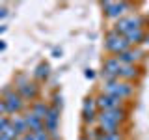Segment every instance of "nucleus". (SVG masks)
<instances>
[{"label": "nucleus", "mask_w": 149, "mask_h": 140, "mask_svg": "<svg viewBox=\"0 0 149 140\" xmlns=\"http://www.w3.org/2000/svg\"><path fill=\"white\" fill-rule=\"evenodd\" d=\"M138 75L136 67H132V65H121V71H119V77L125 78V80H130V78H134Z\"/></svg>", "instance_id": "nucleus-16"}, {"label": "nucleus", "mask_w": 149, "mask_h": 140, "mask_svg": "<svg viewBox=\"0 0 149 140\" xmlns=\"http://www.w3.org/2000/svg\"><path fill=\"white\" fill-rule=\"evenodd\" d=\"M119 71H121V62L118 58H110L104 62V67H102V80L104 82H112V80H118L119 78Z\"/></svg>", "instance_id": "nucleus-4"}, {"label": "nucleus", "mask_w": 149, "mask_h": 140, "mask_svg": "<svg viewBox=\"0 0 149 140\" xmlns=\"http://www.w3.org/2000/svg\"><path fill=\"white\" fill-rule=\"evenodd\" d=\"M4 49H6V43H4V41L0 39V50H4Z\"/></svg>", "instance_id": "nucleus-26"}, {"label": "nucleus", "mask_w": 149, "mask_h": 140, "mask_svg": "<svg viewBox=\"0 0 149 140\" xmlns=\"http://www.w3.org/2000/svg\"><path fill=\"white\" fill-rule=\"evenodd\" d=\"M138 58H140V50H129V49L118 56V60L121 62V65H132Z\"/></svg>", "instance_id": "nucleus-12"}, {"label": "nucleus", "mask_w": 149, "mask_h": 140, "mask_svg": "<svg viewBox=\"0 0 149 140\" xmlns=\"http://www.w3.org/2000/svg\"><path fill=\"white\" fill-rule=\"evenodd\" d=\"M4 112H6V103H4V101H0V116H2Z\"/></svg>", "instance_id": "nucleus-23"}, {"label": "nucleus", "mask_w": 149, "mask_h": 140, "mask_svg": "<svg viewBox=\"0 0 149 140\" xmlns=\"http://www.w3.org/2000/svg\"><path fill=\"white\" fill-rule=\"evenodd\" d=\"M32 134H34L36 140H50V136H49L47 131H39V133H32Z\"/></svg>", "instance_id": "nucleus-20"}, {"label": "nucleus", "mask_w": 149, "mask_h": 140, "mask_svg": "<svg viewBox=\"0 0 149 140\" xmlns=\"http://www.w3.org/2000/svg\"><path fill=\"white\" fill-rule=\"evenodd\" d=\"M102 9H104V13L112 19L123 15L125 11L129 9V4L127 2H102Z\"/></svg>", "instance_id": "nucleus-6"}, {"label": "nucleus", "mask_w": 149, "mask_h": 140, "mask_svg": "<svg viewBox=\"0 0 149 140\" xmlns=\"http://www.w3.org/2000/svg\"><path fill=\"white\" fill-rule=\"evenodd\" d=\"M11 127L17 131V134H22V136H24V134H26V131H28V127H26V121L22 120V118H19V116H15V118L11 120Z\"/></svg>", "instance_id": "nucleus-14"}, {"label": "nucleus", "mask_w": 149, "mask_h": 140, "mask_svg": "<svg viewBox=\"0 0 149 140\" xmlns=\"http://www.w3.org/2000/svg\"><path fill=\"white\" fill-rule=\"evenodd\" d=\"M26 127L32 131V133H39V131H45V125H43V120H39L36 114H28L26 118Z\"/></svg>", "instance_id": "nucleus-11"}, {"label": "nucleus", "mask_w": 149, "mask_h": 140, "mask_svg": "<svg viewBox=\"0 0 149 140\" xmlns=\"http://www.w3.org/2000/svg\"><path fill=\"white\" fill-rule=\"evenodd\" d=\"M82 140H88V138H82Z\"/></svg>", "instance_id": "nucleus-29"}, {"label": "nucleus", "mask_w": 149, "mask_h": 140, "mask_svg": "<svg viewBox=\"0 0 149 140\" xmlns=\"http://www.w3.org/2000/svg\"><path fill=\"white\" fill-rule=\"evenodd\" d=\"M49 106L45 105V103H36L34 105V108H32V114H36L39 120H45L47 118V114H49Z\"/></svg>", "instance_id": "nucleus-15"}, {"label": "nucleus", "mask_w": 149, "mask_h": 140, "mask_svg": "<svg viewBox=\"0 0 149 140\" xmlns=\"http://www.w3.org/2000/svg\"><path fill=\"white\" fill-rule=\"evenodd\" d=\"M95 106H97L95 99H90V97H88V99L84 101V105H82V118H84V121L91 123V121L95 120Z\"/></svg>", "instance_id": "nucleus-10"}, {"label": "nucleus", "mask_w": 149, "mask_h": 140, "mask_svg": "<svg viewBox=\"0 0 149 140\" xmlns=\"http://www.w3.org/2000/svg\"><path fill=\"white\" fill-rule=\"evenodd\" d=\"M9 123H11V121H9V120H6V118H4V116H0V134H2L4 131H6V129L9 127Z\"/></svg>", "instance_id": "nucleus-21"}, {"label": "nucleus", "mask_w": 149, "mask_h": 140, "mask_svg": "<svg viewBox=\"0 0 149 140\" xmlns=\"http://www.w3.org/2000/svg\"><path fill=\"white\" fill-rule=\"evenodd\" d=\"M97 140H121L118 133H104L101 129V133H97Z\"/></svg>", "instance_id": "nucleus-19"}, {"label": "nucleus", "mask_w": 149, "mask_h": 140, "mask_svg": "<svg viewBox=\"0 0 149 140\" xmlns=\"http://www.w3.org/2000/svg\"><path fill=\"white\" fill-rule=\"evenodd\" d=\"M2 32H6V26H4V24H0V34H2Z\"/></svg>", "instance_id": "nucleus-27"}, {"label": "nucleus", "mask_w": 149, "mask_h": 140, "mask_svg": "<svg viewBox=\"0 0 149 140\" xmlns=\"http://www.w3.org/2000/svg\"><path fill=\"white\" fill-rule=\"evenodd\" d=\"M58 123H60V110L56 108V106H52V108L49 110V114H47V118H45V127L52 136L58 133Z\"/></svg>", "instance_id": "nucleus-7"}, {"label": "nucleus", "mask_w": 149, "mask_h": 140, "mask_svg": "<svg viewBox=\"0 0 149 140\" xmlns=\"http://www.w3.org/2000/svg\"><path fill=\"white\" fill-rule=\"evenodd\" d=\"M119 101L121 99H116V97H112V95H106V93H102V95L97 97V106L102 110H114V108H118V105H119Z\"/></svg>", "instance_id": "nucleus-9"}, {"label": "nucleus", "mask_w": 149, "mask_h": 140, "mask_svg": "<svg viewBox=\"0 0 149 140\" xmlns=\"http://www.w3.org/2000/svg\"><path fill=\"white\" fill-rule=\"evenodd\" d=\"M84 77H86V78H93V77H95L93 69H86V71H84Z\"/></svg>", "instance_id": "nucleus-22"}, {"label": "nucleus", "mask_w": 149, "mask_h": 140, "mask_svg": "<svg viewBox=\"0 0 149 140\" xmlns=\"http://www.w3.org/2000/svg\"><path fill=\"white\" fill-rule=\"evenodd\" d=\"M146 39H147V43H149V36H147V37H146Z\"/></svg>", "instance_id": "nucleus-28"}, {"label": "nucleus", "mask_w": 149, "mask_h": 140, "mask_svg": "<svg viewBox=\"0 0 149 140\" xmlns=\"http://www.w3.org/2000/svg\"><path fill=\"white\" fill-rule=\"evenodd\" d=\"M19 93H21V97H34L37 93V88L32 82H24L22 86H19Z\"/></svg>", "instance_id": "nucleus-13"}, {"label": "nucleus", "mask_w": 149, "mask_h": 140, "mask_svg": "<svg viewBox=\"0 0 149 140\" xmlns=\"http://www.w3.org/2000/svg\"><path fill=\"white\" fill-rule=\"evenodd\" d=\"M140 24H142V19L140 17H125V19H119L118 22H116V30L114 32H118V34H125L127 36L129 32H132V30H140Z\"/></svg>", "instance_id": "nucleus-5"}, {"label": "nucleus", "mask_w": 149, "mask_h": 140, "mask_svg": "<svg viewBox=\"0 0 149 140\" xmlns=\"http://www.w3.org/2000/svg\"><path fill=\"white\" fill-rule=\"evenodd\" d=\"M6 15H8V9H6V8H0V19L6 17Z\"/></svg>", "instance_id": "nucleus-24"}, {"label": "nucleus", "mask_w": 149, "mask_h": 140, "mask_svg": "<svg viewBox=\"0 0 149 140\" xmlns=\"http://www.w3.org/2000/svg\"><path fill=\"white\" fill-rule=\"evenodd\" d=\"M4 103H6V112H19L22 108V97L19 93H13V92L6 93Z\"/></svg>", "instance_id": "nucleus-8"}, {"label": "nucleus", "mask_w": 149, "mask_h": 140, "mask_svg": "<svg viewBox=\"0 0 149 140\" xmlns=\"http://www.w3.org/2000/svg\"><path fill=\"white\" fill-rule=\"evenodd\" d=\"M106 95H112L116 99H123V97H129L132 93V86L129 82H119V80H112V82H104L102 86Z\"/></svg>", "instance_id": "nucleus-2"}, {"label": "nucleus", "mask_w": 149, "mask_h": 140, "mask_svg": "<svg viewBox=\"0 0 149 140\" xmlns=\"http://www.w3.org/2000/svg\"><path fill=\"white\" fill-rule=\"evenodd\" d=\"M62 56V50H54V58H60Z\"/></svg>", "instance_id": "nucleus-25"}, {"label": "nucleus", "mask_w": 149, "mask_h": 140, "mask_svg": "<svg viewBox=\"0 0 149 140\" xmlns=\"http://www.w3.org/2000/svg\"><path fill=\"white\" fill-rule=\"evenodd\" d=\"M104 47L108 50H112V52H125L127 50V47H129V41H127V37H123V36H119L118 32H110L108 36H106V39H104Z\"/></svg>", "instance_id": "nucleus-3"}, {"label": "nucleus", "mask_w": 149, "mask_h": 140, "mask_svg": "<svg viewBox=\"0 0 149 140\" xmlns=\"http://www.w3.org/2000/svg\"><path fill=\"white\" fill-rule=\"evenodd\" d=\"M123 110H102L101 116H99V121H101V127L104 133H116V129H118V123L121 120H123Z\"/></svg>", "instance_id": "nucleus-1"}, {"label": "nucleus", "mask_w": 149, "mask_h": 140, "mask_svg": "<svg viewBox=\"0 0 149 140\" xmlns=\"http://www.w3.org/2000/svg\"><path fill=\"white\" fill-rule=\"evenodd\" d=\"M49 71H50V67H49V64H39V65H37V67H36V77L37 78H47V77H49Z\"/></svg>", "instance_id": "nucleus-18"}, {"label": "nucleus", "mask_w": 149, "mask_h": 140, "mask_svg": "<svg viewBox=\"0 0 149 140\" xmlns=\"http://www.w3.org/2000/svg\"><path fill=\"white\" fill-rule=\"evenodd\" d=\"M125 37H127L129 45H130V43L136 45V43H140V41L143 39V34H142V30H132V32H129V34L125 36Z\"/></svg>", "instance_id": "nucleus-17"}]
</instances>
